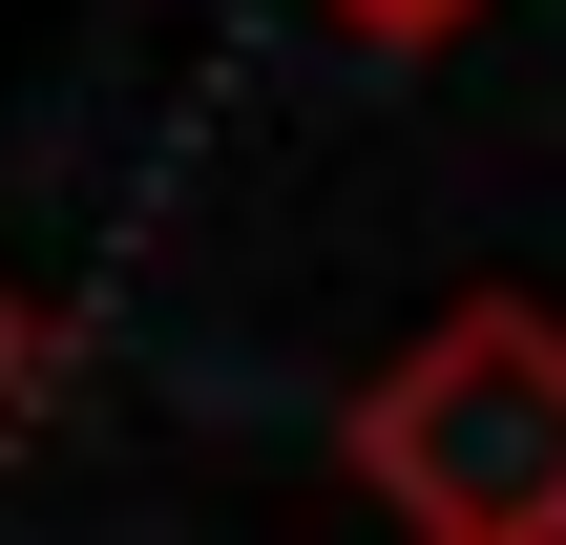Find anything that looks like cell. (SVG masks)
Instances as JSON below:
<instances>
[{"label":"cell","mask_w":566,"mask_h":545,"mask_svg":"<svg viewBox=\"0 0 566 545\" xmlns=\"http://www.w3.org/2000/svg\"><path fill=\"white\" fill-rule=\"evenodd\" d=\"M357 42H441V21H483V0H336Z\"/></svg>","instance_id":"2"},{"label":"cell","mask_w":566,"mask_h":545,"mask_svg":"<svg viewBox=\"0 0 566 545\" xmlns=\"http://www.w3.org/2000/svg\"><path fill=\"white\" fill-rule=\"evenodd\" d=\"M357 483L420 545H566V315L462 294L420 357L357 378Z\"/></svg>","instance_id":"1"},{"label":"cell","mask_w":566,"mask_h":545,"mask_svg":"<svg viewBox=\"0 0 566 545\" xmlns=\"http://www.w3.org/2000/svg\"><path fill=\"white\" fill-rule=\"evenodd\" d=\"M21 399H42V315L0 294V420H21Z\"/></svg>","instance_id":"3"}]
</instances>
